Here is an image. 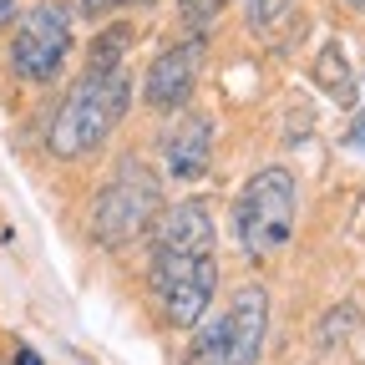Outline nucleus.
I'll use <instances>...</instances> for the list:
<instances>
[{"instance_id":"obj_18","label":"nucleus","mask_w":365,"mask_h":365,"mask_svg":"<svg viewBox=\"0 0 365 365\" xmlns=\"http://www.w3.org/2000/svg\"><path fill=\"white\" fill-rule=\"evenodd\" d=\"M11 365H46V360H41L31 345H16V360H11Z\"/></svg>"},{"instance_id":"obj_17","label":"nucleus","mask_w":365,"mask_h":365,"mask_svg":"<svg viewBox=\"0 0 365 365\" xmlns=\"http://www.w3.org/2000/svg\"><path fill=\"white\" fill-rule=\"evenodd\" d=\"M345 143L355 148V153H365V97H360V117H355V127H350V137Z\"/></svg>"},{"instance_id":"obj_16","label":"nucleus","mask_w":365,"mask_h":365,"mask_svg":"<svg viewBox=\"0 0 365 365\" xmlns=\"http://www.w3.org/2000/svg\"><path fill=\"white\" fill-rule=\"evenodd\" d=\"M137 6H158V0H76V11L86 21H107L117 11H137Z\"/></svg>"},{"instance_id":"obj_1","label":"nucleus","mask_w":365,"mask_h":365,"mask_svg":"<svg viewBox=\"0 0 365 365\" xmlns=\"http://www.w3.org/2000/svg\"><path fill=\"white\" fill-rule=\"evenodd\" d=\"M132 107V81L122 66L112 71H81V81H71L66 102L56 107V122H51V137L46 148L56 158H86L97 143H107L112 127L127 117Z\"/></svg>"},{"instance_id":"obj_15","label":"nucleus","mask_w":365,"mask_h":365,"mask_svg":"<svg viewBox=\"0 0 365 365\" xmlns=\"http://www.w3.org/2000/svg\"><path fill=\"white\" fill-rule=\"evenodd\" d=\"M182 6V16H188V26H193V36H203L213 21H218V11L228 6V0H178Z\"/></svg>"},{"instance_id":"obj_3","label":"nucleus","mask_w":365,"mask_h":365,"mask_svg":"<svg viewBox=\"0 0 365 365\" xmlns=\"http://www.w3.org/2000/svg\"><path fill=\"white\" fill-rule=\"evenodd\" d=\"M234 234L249 259H269L294 234V178L284 168H259L234 203Z\"/></svg>"},{"instance_id":"obj_7","label":"nucleus","mask_w":365,"mask_h":365,"mask_svg":"<svg viewBox=\"0 0 365 365\" xmlns=\"http://www.w3.org/2000/svg\"><path fill=\"white\" fill-rule=\"evenodd\" d=\"M148 234H153V254H213V203L182 198L173 208H158Z\"/></svg>"},{"instance_id":"obj_11","label":"nucleus","mask_w":365,"mask_h":365,"mask_svg":"<svg viewBox=\"0 0 365 365\" xmlns=\"http://www.w3.org/2000/svg\"><path fill=\"white\" fill-rule=\"evenodd\" d=\"M178 365H223V319H208V325H198L193 345L182 350Z\"/></svg>"},{"instance_id":"obj_14","label":"nucleus","mask_w":365,"mask_h":365,"mask_svg":"<svg viewBox=\"0 0 365 365\" xmlns=\"http://www.w3.org/2000/svg\"><path fill=\"white\" fill-rule=\"evenodd\" d=\"M294 0H244V11H249V26L254 31H269V26H279L289 16Z\"/></svg>"},{"instance_id":"obj_19","label":"nucleus","mask_w":365,"mask_h":365,"mask_svg":"<svg viewBox=\"0 0 365 365\" xmlns=\"http://www.w3.org/2000/svg\"><path fill=\"white\" fill-rule=\"evenodd\" d=\"M16 21V0H0V31H6Z\"/></svg>"},{"instance_id":"obj_9","label":"nucleus","mask_w":365,"mask_h":365,"mask_svg":"<svg viewBox=\"0 0 365 365\" xmlns=\"http://www.w3.org/2000/svg\"><path fill=\"white\" fill-rule=\"evenodd\" d=\"M163 163L178 182H193L208 173L213 163V122L203 112H188V117H178V127L163 132Z\"/></svg>"},{"instance_id":"obj_6","label":"nucleus","mask_w":365,"mask_h":365,"mask_svg":"<svg viewBox=\"0 0 365 365\" xmlns=\"http://www.w3.org/2000/svg\"><path fill=\"white\" fill-rule=\"evenodd\" d=\"M198 71H203V36H188L168 46V51L148 66V81H143V102L153 112H178L182 102L193 97L198 86Z\"/></svg>"},{"instance_id":"obj_8","label":"nucleus","mask_w":365,"mask_h":365,"mask_svg":"<svg viewBox=\"0 0 365 365\" xmlns=\"http://www.w3.org/2000/svg\"><path fill=\"white\" fill-rule=\"evenodd\" d=\"M269 330V299L264 289H239L223 314V365H259Z\"/></svg>"},{"instance_id":"obj_13","label":"nucleus","mask_w":365,"mask_h":365,"mask_svg":"<svg viewBox=\"0 0 365 365\" xmlns=\"http://www.w3.org/2000/svg\"><path fill=\"white\" fill-rule=\"evenodd\" d=\"M355 325H360V309H355V304H340V309H330L325 319H319V335H314V340H319V345H335V340H345Z\"/></svg>"},{"instance_id":"obj_4","label":"nucleus","mask_w":365,"mask_h":365,"mask_svg":"<svg viewBox=\"0 0 365 365\" xmlns=\"http://www.w3.org/2000/svg\"><path fill=\"white\" fill-rule=\"evenodd\" d=\"M213 284H218L213 254H153V294L168 325L178 330L203 325V314L213 304Z\"/></svg>"},{"instance_id":"obj_12","label":"nucleus","mask_w":365,"mask_h":365,"mask_svg":"<svg viewBox=\"0 0 365 365\" xmlns=\"http://www.w3.org/2000/svg\"><path fill=\"white\" fill-rule=\"evenodd\" d=\"M127 41H132V26H112V31H102L97 41H91V66H86V71H112V66H122Z\"/></svg>"},{"instance_id":"obj_20","label":"nucleus","mask_w":365,"mask_h":365,"mask_svg":"<svg viewBox=\"0 0 365 365\" xmlns=\"http://www.w3.org/2000/svg\"><path fill=\"white\" fill-rule=\"evenodd\" d=\"M345 6H355V11H365V0H345Z\"/></svg>"},{"instance_id":"obj_10","label":"nucleus","mask_w":365,"mask_h":365,"mask_svg":"<svg viewBox=\"0 0 365 365\" xmlns=\"http://www.w3.org/2000/svg\"><path fill=\"white\" fill-rule=\"evenodd\" d=\"M314 81L325 86L335 102H350V61H345V46H340V41H330L325 51H319V61H314Z\"/></svg>"},{"instance_id":"obj_2","label":"nucleus","mask_w":365,"mask_h":365,"mask_svg":"<svg viewBox=\"0 0 365 365\" xmlns=\"http://www.w3.org/2000/svg\"><path fill=\"white\" fill-rule=\"evenodd\" d=\"M163 208V182L148 163H117V173L102 182L97 203H91V234H97V244L107 249H122L127 239H137L143 228L158 218Z\"/></svg>"},{"instance_id":"obj_5","label":"nucleus","mask_w":365,"mask_h":365,"mask_svg":"<svg viewBox=\"0 0 365 365\" xmlns=\"http://www.w3.org/2000/svg\"><path fill=\"white\" fill-rule=\"evenodd\" d=\"M66 56H71V16L61 6H51V0L26 11L11 36V71L31 86H46V81H56Z\"/></svg>"}]
</instances>
